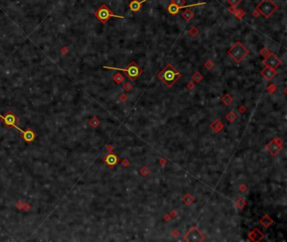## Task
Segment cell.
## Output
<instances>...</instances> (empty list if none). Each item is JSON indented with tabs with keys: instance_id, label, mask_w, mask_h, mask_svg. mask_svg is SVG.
<instances>
[{
	"instance_id": "1",
	"label": "cell",
	"mask_w": 287,
	"mask_h": 242,
	"mask_svg": "<svg viewBox=\"0 0 287 242\" xmlns=\"http://www.w3.org/2000/svg\"><path fill=\"white\" fill-rule=\"evenodd\" d=\"M182 74L177 70V68L170 62H168L160 72L158 74V77L168 89L173 87L181 78Z\"/></svg>"
},
{
	"instance_id": "2",
	"label": "cell",
	"mask_w": 287,
	"mask_h": 242,
	"mask_svg": "<svg viewBox=\"0 0 287 242\" xmlns=\"http://www.w3.org/2000/svg\"><path fill=\"white\" fill-rule=\"evenodd\" d=\"M227 54L233 59L237 63H240L247 55L249 54V51L242 45L240 41H237L233 47L227 51Z\"/></svg>"
},
{
	"instance_id": "3",
	"label": "cell",
	"mask_w": 287,
	"mask_h": 242,
	"mask_svg": "<svg viewBox=\"0 0 287 242\" xmlns=\"http://www.w3.org/2000/svg\"><path fill=\"white\" fill-rule=\"evenodd\" d=\"M104 67L107 68V69H113V70H119V71L125 72V73H127V77L132 81L136 80V79H138L141 75L142 74V73H143L142 68L138 64H136V62H135L133 61L131 62H130L127 66V67H125V68L115 67H105V66Z\"/></svg>"
},
{
	"instance_id": "4",
	"label": "cell",
	"mask_w": 287,
	"mask_h": 242,
	"mask_svg": "<svg viewBox=\"0 0 287 242\" xmlns=\"http://www.w3.org/2000/svg\"><path fill=\"white\" fill-rule=\"evenodd\" d=\"M256 9L265 19H269L276 12L278 6L273 0H261L260 3L256 6Z\"/></svg>"
},
{
	"instance_id": "5",
	"label": "cell",
	"mask_w": 287,
	"mask_h": 242,
	"mask_svg": "<svg viewBox=\"0 0 287 242\" xmlns=\"http://www.w3.org/2000/svg\"><path fill=\"white\" fill-rule=\"evenodd\" d=\"M205 239H206L205 236L196 226L191 227L183 238L184 241L188 242H200L203 241Z\"/></svg>"
},
{
	"instance_id": "6",
	"label": "cell",
	"mask_w": 287,
	"mask_h": 242,
	"mask_svg": "<svg viewBox=\"0 0 287 242\" xmlns=\"http://www.w3.org/2000/svg\"><path fill=\"white\" fill-rule=\"evenodd\" d=\"M95 16L99 19V20L102 22V23H106L108 20H110L111 17H115V18H120V19H123V16L120 15H116L106 6V5H102L100 9H98V11L95 13Z\"/></svg>"
},
{
	"instance_id": "7",
	"label": "cell",
	"mask_w": 287,
	"mask_h": 242,
	"mask_svg": "<svg viewBox=\"0 0 287 242\" xmlns=\"http://www.w3.org/2000/svg\"><path fill=\"white\" fill-rule=\"evenodd\" d=\"M282 148H283V141L280 138H274L266 145V149L273 156L278 155Z\"/></svg>"
},
{
	"instance_id": "8",
	"label": "cell",
	"mask_w": 287,
	"mask_h": 242,
	"mask_svg": "<svg viewBox=\"0 0 287 242\" xmlns=\"http://www.w3.org/2000/svg\"><path fill=\"white\" fill-rule=\"evenodd\" d=\"M206 2H201V3H198V4H189V5H184V6H178L176 4H174L173 3H171L169 5L168 7H166V10H167L168 13H170L171 15L173 16H175L177 15L178 13H180V10L182 9H188L189 7H196V6H200V5H204L206 4Z\"/></svg>"
},
{
	"instance_id": "9",
	"label": "cell",
	"mask_w": 287,
	"mask_h": 242,
	"mask_svg": "<svg viewBox=\"0 0 287 242\" xmlns=\"http://www.w3.org/2000/svg\"><path fill=\"white\" fill-rule=\"evenodd\" d=\"M263 64L265 67H269L271 68L276 69L281 64V61L278 58V57L275 54L270 53V54L267 57H265L264 60L263 61Z\"/></svg>"
},
{
	"instance_id": "10",
	"label": "cell",
	"mask_w": 287,
	"mask_h": 242,
	"mask_svg": "<svg viewBox=\"0 0 287 242\" xmlns=\"http://www.w3.org/2000/svg\"><path fill=\"white\" fill-rule=\"evenodd\" d=\"M260 74L266 79V80L269 81L271 80L274 76L277 74L276 70L274 68H271L269 67H265L263 70L260 71Z\"/></svg>"
},
{
	"instance_id": "11",
	"label": "cell",
	"mask_w": 287,
	"mask_h": 242,
	"mask_svg": "<svg viewBox=\"0 0 287 242\" xmlns=\"http://www.w3.org/2000/svg\"><path fill=\"white\" fill-rule=\"evenodd\" d=\"M264 234L261 232L260 230L257 228L254 229L249 234H248V237L249 239L252 241L254 242H259L262 241L264 239Z\"/></svg>"
},
{
	"instance_id": "12",
	"label": "cell",
	"mask_w": 287,
	"mask_h": 242,
	"mask_svg": "<svg viewBox=\"0 0 287 242\" xmlns=\"http://www.w3.org/2000/svg\"><path fill=\"white\" fill-rule=\"evenodd\" d=\"M0 118L8 126L14 128H16V124H15L16 119H15V116L13 114H7L6 116H2V115L0 114Z\"/></svg>"
},
{
	"instance_id": "13",
	"label": "cell",
	"mask_w": 287,
	"mask_h": 242,
	"mask_svg": "<svg viewBox=\"0 0 287 242\" xmlns=\"http://www.w3.org/2000/svg\"><path fill=\"white\" fill-rule=\"evenodd\" d=\"M16 128L17 130H19L20 133L23 134V138H24L25 141L26 142L33 141L34 138H35V134L31 130H27V131H24V130L20 129V128H19V127H17V126H16V128Z\"/></svg>"
},
{
	"instance_id": "14",
	"label": "cell",
	"mask_w": 287,
	"mask_h": 242,
	"mask_svg": "<svg viewBox=\"0 0 287 242\" xmlns=\"http://www.w3.org/2000/svg\"><path fill=\"white\" fill-rule=\"evenodd\" d=\"M146 1H147V0H141V1H138V0H132V1L130 3V4H129V8H130V9H131L132 12L137 13V12L140 11L142 4L145 3Z\"/></svg>"
},
{
	"instance_id": "15",
	"label": "cell",
	"mask_w": 287,
	"mask_h": 242,
	"mask_svg": "<svg viewBox=\"0 0 287 242\" xmlns=\"http://www.w3.org/2000/svg\"><path fill=\"white\" fill-rule=\"evenodd\" d=\"M119 161L118 157L114 154H110V155H107L106 158L105 159V162L108 165H110V167H114L117 163Z\"/></svg>"
},
{
	"instance_id": "16",
	"label": "cell",
	"mask_w": 287,
	"mask_h": 242,
	"mask_svg": "<svg viewBox=\"0 0 287 242\" xmlns=\"http://www.w3.org/2000/svg\"><path fill=\"white\" fill-rule=\"evenodd\" d=\"M259 222H260L261 224H262L264 228H268V227H269V226L274 223V221H273V219H272L268 215V214H265V215L263 216V217L261 218Z\"/></svg>"
},
{
	"instance_id": "17",
	"label": "cell",
	"mask_w": 287,
	"mask_h": 242,
	"mask_svg": "<svg viewBox=\"0 0 287 242\" xmlns=\"http://www.w3.org/2000/svg\"><path fill=\"white\" fill-rule=\"evenodd\" d=\"M211 129L213 130L215 133H218L219 132H221L222 130V128H223V123L220 120L216 119V120H215L211 124Z\"/></svg>"
},
{
	"instance_id": "18",
	"label": "cell",
	"mask_w": 287,
	"mask_h": 242,
	"mask_svg": "<svg viewBox=\"0 0 287 242\" xmlns=\"http://www.w3.org/2000/svg\"><path fill=\"white\" fill-rule=\"evenodd\" d=\"M182 17L184 20H186L187 22L190 21L191 20H193L194 18V13L193 11H191L189 9H185L183 13H182Z\"/></svg>"
},
{
	"instance_id": "19",
	"label": "cell",
	"mask_w": 287,
	"mask_h": 242,
	"mask_svg": "<svg viewBox=\"0 0 287 242\" xmlns=\"http://www.w3.org/2000/svg\"><path fill=\"white\" fill-rule=\"evenodd\" d=\"M183 202H184V204L186 205V206H189V205H191L192 203H193V202H194V197H193V196H191L189 193H187V194H185L184 195V197H183Z\"/></svg>"
},
{
	"instance_id": "20",
	"label": "cell",
	"mask_w": 287,
	"mask_h": 242,
	"mask_svg": "<svg viewBox=\"0 0 287 242\" xmlns=\"http://www.w3.org/2000/svg\"><path fill=\"white\" fill-rule=\"evenodd\" d=\"M221 101L226 105V106H230L233 102V97L231 96L230 94H226L222 98H221Z\"/></svg>"
},
{
	"instance_id": "21",
	"label": "cell",
	"mask_w": 287,
	"mask_h": 242,
	"mask_svg": "<svg viewBox=\"0 0 287 242\" xmlns=\"http://www.w3.org/2000/svg\"><path fill=\"white\" fill-rule=\"evenodd\" d=\"M113 79L117 84H122L124 82L125 78H124V76L122 74H115V75L113 77Z\"/></svg>"
},
{
	"instance_id": "22",
	"label": "cell",
	"mask_w": 287,
	"mask_h": 242,
	"mask_svg": "<svg viewBox=\"0 0 287 242\" xmlns=\"http://www.w3.org/2000/svg\"><path fill=\"white\" fill-rule=\"evenodd\" d=\"M188 34L192 36V37H196L199 34H200V31L196 28L195 26L191 27L189 31H188Z\"/></svg>"
},
{
	"instance_id": "23",
	"label": "cell",
	"mask_w": 287,
	"mask_h": 242,
	"mask_svg": "<svg viewBox=\"0 0 287 242\" xmlns=\"http://www.w3.org/2000/svg\"><path fill=\"white\" fill-rule=\"evenodd\" d=\"M237 118H238V116H237V115H236V113L234 111H229L227 113V116H226V119H227V121H230V122H233Z\"/></svg>"
},
{
	"instance_id": "24",
	"label": "cell",
	"mask_w": 287,
	"mask_h": 242,
	"mask_svg": "<svg viewBox=\"0 0 287 242\" xmlns=\"http://www.w3.org/2000/svg\"><path fill=\"white\" fill-rule=\"evenodd\" d=\"M192 79L195 83H200V81H202V79H204V76L200 74V72H195L192 76Z\"/></svg>"
},
{
	"instance_id": "25",
	"label": "cell",
	"mask_w": 287,
	"mask_h": 242,
	"mask_svg": "<svg viewBox=\"0 0 287 242\" xmlns=\"http://www.w3.org/2000/svg\"><path fill=\"white\" fill-rule=\"evenodd\" d=\"M246 202H245V200L244 199H242V198H239L237 202H236V203H235V206L237 207V209H242L245 206H246Z\"/></svg>"
},
{
	"instance_id": "26",
	"label": "cell",
	"mask_w": 287,
	"mask_h": 242,
	"mask_svg": "<svg viewBox=\"0 0 287 242\" xmlns=\"http://www.w3.org/2000/svg\"><path fill=\"white\" fill-rule=\"evenodd\" d=\"M233 14L238 19H242L244 17V15H245V12L241 8H239V9H236V11H235V13Z\"/></svg>"
},
{
	"instance_id": "27",
	"label": "cell",
	"mask_w": 287,
	"mask_h": 242,
	"mask_svg": "<svg viewBox=\"0 0 287 242\" xmlns=\"http://www.w3.org/2000/svg\"><path fill=\"white\" fill-rule=\"evenodd\" d=\"M259 53H260V55L264 57V58H265V57H267L270 54V51L268 49L267 47H263V48L260 50Z\"/></svg>"
},
{
	"instance_id": "28",
	"label": "cell",
	"mask_w": 287,
	"mask_h": 242,
	"mask_svg": "<svg viewBox=\"0 0 287 242\" xmlns=\"http://www.w3.org/2000/svg\"><path fill=\"white\" fill-rule=\"evenodd\" d=\"M204 66H205V67H206V69H208V70H211V69H212V68L215 67V63H214L213 62H212L211 60H208V61H206V62H205Z\"/></svg>"
},
{
	"instance_id": "29",
	"label": "cell",
	"mask_w": 287,
	"mask_h": 242,
	"mask_svg": "<svg viewBox=\"0 0 287 242\" xmlns=\"http://www.w3.org/2000/svg\"><path fill=\"white\" fill-rule=\"evenodd\" d=\"M139 172H140L141 174L143 175V176H147V175H148L149 174H150V170L147 168V167H142V168L139 170Z\"/></svg>"
},
{
	"instance_id": "30",
	"label": "cell",
	"mask_w": 287,
	"mask_h": 242,
	"mask_svg": "<svg viewBox=\"0 0 287 242\" xmlns=\"http://www.w3.org/2000/svg\"><path fill=\"white\" fill-rule=\"evenodd\" d=\"M242 2V0H227V3L232 7H237Z\"/></svg>"
},
{
	"instance_id": "31",
	"label": "cell",
	"mask_w": 287,
	"mask_h": 242,
	"mask_svg": "<svg viewBox=\"0 0 287 242\" xmlns=\"http://www.w3.org/2000/svg\"><path fill=\"white\" fill-rule=\"evenodd\" d=\"M132 88H133V86H132V84H131L130 82H127V83L124 84V86H123L124 90H126V91H130V90H131Z\"/></svg>"
},
{
	"instance_id": "32",
	"label": "cell",
	"mask_w": 287,
	"mask_h": 242,
	"mask_svg": "<svg viewBox=\"0 0 287 242\" xmlns=\"http://www.w3.org/2000/svg\"><path fill=\"white\" fill-rule=\"evenodd\" d=\"M172 3L178 6H184L185 4V0H172Z\"/></svg>"
},
{
	"instance_id": "33",
	"label": "cell",
	"mask_w": 287,
	"mask_h": 242,
	"mask_svg": "<svg viewBox=\"0 0 287 242\" xmlns=\"http://www.w3.org/2000/svg\"><path fill=\"white\" fill-rule=\"evenodd\" d=\"M267 90L269 93H274V91L276 90V86L274 84H270L267 89Z\"/></svg>"
},
{
	"instance_id": "34",
	"label": "cell",
	"mask_w": 287,
	"mask_h": 242,
	"mask_svg": "<svg viewBox=\"0 0 287 242\" xmlns=\"http://www.w3.org/2000/svg\"><path fill=\"white\" fill-rule=\"evenodd\" d=\"M194 87H195V85H194V84L193 83V81H190V82H189V83H188L187 88L189 89L192 90V89H194Z\"/></svg>"
},
{
	"instance_id": "35",
	"label": "cell",
	"mask_w": 287,
	"mask_h": 242,
	"mask_svg": "<svg viewBox=\"0 0 287 242\" xmlns=\"http://www.w3.org/2000/svg\"><path fill=\"white\" fill-rule=\"evenodd\" d=\"M127 94H121V95L120 96V100L122 102H125V101H127Z\"/></svg>"
},
{
	"instance_id": "36",
	"label": "cell",
	"mask_w": 287,
	"mask_h": 242,
	"mask_svg": "<svg viewBox=\"0 0 287 242\" xmlns=\"http://www.w3.org/2000/svg\"><path fill=\"white\" fill-rule=\"evenodd\" d=\"M236 9H237V7H230L229 9H228V11H229V13H232V14H233L234 13H235V11H236Z\"/></svg>"
},
{
	"instance_id": "37",
	"label": "cell",
	"mask_w": 287,
	"mask_h": 242,
	"mask_svg": "<svg viewBox=\"0 0 287 242\" xmlns=\"http://www.w3.org/2000/svg\"><path fill=\"white\" fill-rule=\"evenodd\" d=\"M129 165H130V162H129L128 160H126V159H125V160H122V165H123L124 167H127Z\"/></svg>"
},
{
	"instance_id": "38",
	"label": "cell",
	"mask_w": 287,
	"mask_h": 242,
	"mask_svg": "<svg viewBox=\"0 0 287 242\" xmlns=\"http://www.w3.org/2000/svg\"><path fill=\"white\" fill-rule=\"evenodd\" d=\"M238 111H239L240 113H244V112L246 111V108H245L244 106H241L240 107H239V109H238Z\"/></svg>"
},
{
	"instance_id": "39",
	"label": "cell",
	"mask_w": 287,
	"mask_h": 242,
	"mask_svg": "<svg viewBox=\"0 0 287 242\" xmlns=\"http://www.w3.org/2000/svg\"><path fill=\"white\" fill-rule=\"evenodd\" d=\"M239 190H240L241 192H245L247 191V187H245L244 185H241L240 187H239Z\"/></svg>"
},
{
	"instance_id": "40",
	"label": "cell",
	"mask_w": 287,
	"mask_h": 242,
	"mask_svg": "<svg viewBox=\"0 0 287 242\" xmlns=\"http://www.w3.org/2000/svg\"><path fill=\"white\" fill-rule=\"evenodd\" d=\"M160 164L162 165H164L165 164H166V160H164V159H161L160 160Z\"/></svg>"
},
{
	"instance_id": "41",
	"label": "cell",
	"mask_w": 287,
	"mask_h": 242,
	"mask_svg": "<svg viewBox=\"0 0 287 242\" xmlns=\"http://www.w3.org/2000/svg\"><path fill=\"white\" fill-rule=\"evenodd\" d=\"M259 13L258 11L253 12V15H254V16H255V17H258V16H259Z\"/></svg>"
},
{
	"instance_id": "42",
	"label": "cell",
	"mask_w": 287,
	"mask_h": 242,
	"mask_svg": "<svg viewBox=\"0 0 287 242\" xmlns=\"http://www.w3.org/2000/svg\"><path fill=\"white\" fill-rule=\"evenodd\" d=\"M131 1H132V0H131Z\"/></svg>"
}]
</instances>
